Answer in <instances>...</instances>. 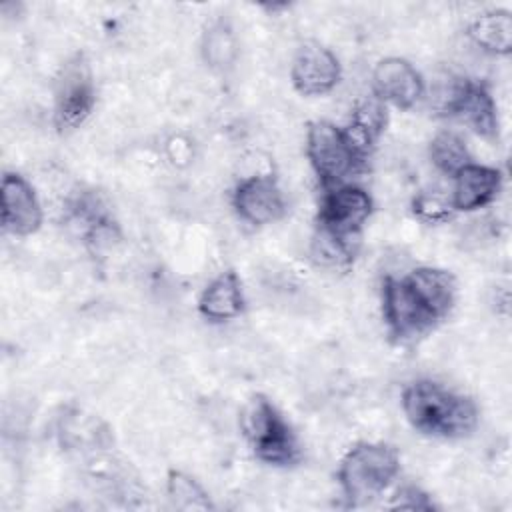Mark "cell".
Returning a JSON list of instances; mask_svg holds the SVG:
<instances>
[{"mask_svg":"<svg viewBox=\"0 0 512 512\" xmlns=\"http://www.w3.org/2000/svg\"><path fill=\"white\" fill-rule=\"evenodd\" d=\"M290 80L294 90L302 96L328 94L340 82V62L326 46L306 42L292 60Z\"/></svg>","mask_w":512,"mask_h":512,"instance_id":"8","label":"cell"},{"mask_svg":"<svg viewBox=\"0 0 512 512\" xmlns=\"http://www.w3.org/2000/svg\"><path fill=\"white\" fill-rule=\"evenodd\" d=\"M386 122H388L386 106L378 98L362 100L354 108L350 124L344 128V134L364 160L374 148V144L378 142V138L382 136V132L386 130Z\"/></svg>","mask_w":512,"mask_h":512,"instance_id":"15","label":"cell"},{"mask_svg":"<svg viewBox=\"0 0 512 512\" xmlns=\"http://www.w3.org/2000/svg\"><path fill=\"white\" fill-rule=\"evenodd\" d=\"M432 164L448 176H456L464 166L470 164V152L464 140L454 132H438L430 142Z\"/></svg>","mask_w":512,"mask_h":512,"instance_id":"20","label":"cell"},{"mask_svg":"<svg viewBox=\"0 0 512 512\" xmlns=\"http://www.w3.org/2000/svg\"><path fill=\"white\" fill-rule=\"evenodd\" d=\"M444 114L458 116L482 138L498 136L496 102L490 96L488 88L480 82H474L468 78H456L452 86V94L444 108Z\"/></svg>","mask_w":512,"mask_h":512,"instance_id":"9","label":"cell"},{"mask_svg":"<svg viewBox=\"0 0 512 512\" xmlns=\"http://www.w3.org/2000/svg\"><path fill=\"white\" fill-rule=\"evenodd\" d=\"M168 498L176 508L182 510H208L212 508V502L204 488L188 474L180 470H170L168 472V482H166Z\"/></svg>","mask_w":512,"mask_h":512,"instance_id":"21","label":"cell"},{"mask_svg":"<svg viewBox=\"0 0 512 512\" xmlns=\"http://www.w3.org/2000/svg\"><path fill=\"white\" fill-rule=\"evenodd\" d=\"M96 86L92 68L82 54L70 58L56 80L54 88V124L60 132L78 128L92 112Z\"/></svg>","mask_w":512,"mask_h":512,"instance_id":"5","label":"cell"},{"mask_svg":"<svg viewBox=\"0 0 512 512\" xmlns=\"http://www.w3.org/2000/svg\"><path fill=\"white\" fill-rule=\"evenodd\" d=\"M240 428L258 460L274 466L298 462L296 436L276 406L262 394L248 400L240 414Z\"/></svg>","mask_w":512,"mask_h":512,"instance_id":"3","label":"cell"},{"mask_svg":"<svg viewBox=\"0 0 512 512\" xmlns=\"http://www.w3.org/2000/svg\"><path fill=\"white\" fill-rule=\"evenodd\" d=\"M306 154L318 180L326 188L340 186L344 178L364 164V158L346 138L344 128H338L328 120H314L308 124Z\"/></svg>","mask_w":512,"mask_h":512,"instance_id":"4","label":"cell"},{"mask_svg":"<svg viewBox=\"0 0 512 512\" xmlns=\"http://www.w3.org/2000/svg\"><path fill=\"white\" fill-rule=\"evenodd\" d=\"M392 508H404V510H432L434 504L428 498L426 492H422L416 486H404L396 492Z\"/></svg>","mask_w":512,"mask_h":512,"instance_id":"24","label":"cell"},{"mask_svg":"<svg viewBox=\"0 0 512 512\" xmlns=\"http://www.w3.org/2000/svg\"><path fill=\"white\" fill-rule=\"evenodd\" d=\"M356 244L344 242L320 228L312 238V258L322 266H344L354 258Z\"/></svg>","mask_w":512,"mask_h":512,"instance_id":"22","label":"cell"},{"mask_svg":"<svg viewBox=\"0 0 512 512\" xmlns=\"http://www.w3.org/2000/svg\"><path fill=\"white\" fill-rule=\"evenodd\" d=\"M412 210L418 218H422L426 222H444L454 212L452 202L444 200L438 194H420V196H416L414 202H412Z\"/></svg>","mask_w":512,"mask_h":512,"instance_id":"23","label":"cell"},{"mask_svg":"<svg viewBox=\"0 0 512 512\" xmlns=\"http://www.w3.org/2000/svg\"><path fill=\"white\" fill-rule=\"evenodd\" d=\"M374 94L380 102H388L400 110H410L424 94L420 72L404 58H382L372 72Z\"/></svg>","mask_w":512,"mask_h":512,"instance_id":"11","label":"cell"},{"mask_svg":"<svg viewBox=\"0 0 512 512\" xmlns=\"http://www.w3.org/2000/svg\"><path fill=\"white\" fill-rule=\"evenodd\" d=\"M244 310L242 282L234 270L218 274L200 294L198 312L210 322H226Z\"/></svg>","mask_w":512,"mask_h":512,"instance_id":"14","label":"cell"},{"mask_svg":"<svg viewBox=\"0 0 512 512\" xmlns=\"http://www.w3.org/2000/svg\"><path fill=\"white\" fill-rule=\"evenodd\" d=\"M238 48L232 28L226 22H214L202 36L204 62L214 70L230 68L236 60Z\"/></svg>","mask_w":512,"mask_h":512,"instance_id":"19","label":"cell"},{"mask_svg":"<svg viewBox=\"0 0 512 512\" xmlns=\"http://www.w3.org/2000/svg\"><path fill=\"white\" fill-rule=\"evenodd\" d=\"M400 472L398 452L384 442L354 444L338 468V482L346 500L356 506L380 496Z\"/></svg>","mask_w":512,"mask_h":512,"instance_id":"2","label":"cell"},{"mask_svg":"<svg viewBox=\"0 0 512 512\" xmlns=\"http://www.w3.org/2000/svg\"><path fill=\"white\" fill-rule=\"evenodd\" d=\"M470 40L484 52L506 56L512 50V16L508 10H490L468 26Z\"/></svg>","mask_w":512,"mask_h":512,"instance_id":"17","label":"cell"},{"mask_svg":"<svg viewBox=\"0 0 512 512\" xmlns=\"http://www.w3.org/2000/svg\"><path fill=\"white\" fill-rule=\"evenodd\" d=\"M2 226L16 236H30L42 224V206L34 188L20 174L2 176Z\"/></svg>","mask_w":512,"mask_h":512,"instance_id":"12","label":"cell"},{"mask_svg":"<svg viewBox=\"0 0 512 512\" xmlns=\"http://www.w3.org/2000/svg\"><path fill=\"white\" fill-rule=\"evenodd\" d=\"M236 214L252 224L264 226L282 218L286 204L284 196L270 174H258L242 180L232 194Z\"/></svg>","mask_w":512,"mask_h":512,"instance_id":"10","label":"cell"},{"mask_svg":"<svg viewBox=\"0 0 512 512\" xmlns=\"http://www.w3.org/2000/svg\"><path fill=\"white\" fill-rule=\"evenodd\" d=\"M372 214V198L366 190L340 184L328 188L318 210L316 228L344 240L358 244V234Z\"/></svg>","mask_w":512,"mask_h":512,"instance_id":"7","label":"cell"},{"mask_svg":"<svg viewBox=\"0 0 512 512\" xmlns=\"http://www.w3.org/2000/svg\"><path fill=\"white\" fill-rule=\"evenodd\" d=\"M382 310L388 332L398 342H408L428 332L440 318L404 278L388 276L382 286Z\"/></svg>","mask_w":512,"mask_h":512,"instance_id":"6","label":"cell"},{"mask_svg":"<svg viewBox=\"0 0 512 512\" xmlns=\"http://www.w3.org/2000/svg\"><path fill=\"white\" fill-rule=\"evenodd\" d=\"M402 410L418 432L434 438H464L478 424L476 404L432 380H416L402 392Z\"/></svg>","mask_w":512,"mask_h":512,"instance_id":"1","label":"cell"},{"mask_svg":"<svg viewBox=\"0 0 512 512\" xmlns=\"http://www.w3.org/2000/svg\"><path fill=\"white\" fill-rule=\"evenodd\" d=\"M406 280L440 320L450 312L456 294V280L450 272L424 266L412 270Z\"/></svg>","mask_w":512,"mask_h":512,"instance_id":"16","label":"cell"},{"mask_svg":"<svg viewBox=\"0 0 512 512\" xmlns=\"http://www.w3.org/2000/svg\"><path fill=\"white\" fill-rule=\"evenodd\" d=\"M60 438L70 448H104L110 442L108 428L94 416L74 410L60 422Z\"/></svg>","mask_w":512,"mask_h":512,"instance_id":"18","label":"cell"},{"mask_svg":"<svg viewBox=\"0 0 512 512\" xmlns=\"http://www.w3.org/2000/svg\"><path fill=\"white\" fill-rule=\"evenodd\" d=\"M502 188V174L498 168L470 162L454 176L452 208L454 212H472L490 204Z\"/></svg>","mask_w":512,"mask_h":512,"instance_id":"13","label":"cell"}]
</instances>
